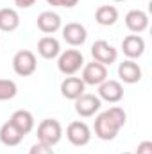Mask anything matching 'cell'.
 I'll return each instance as SVG.
<instances>
[{"label": "cell", "mask_w": 152, "mask_h": 154, "mask_svg": "<svg viewBox=\"0 0 152 154\" xmlns=\"http://www.w3.org/2000/svg\"><path fill=\"white\" fill-rule=\"evenodd\" d=\"M36 56L31 50H18L13 57V70L20 77H29L36 72Z\"/></svg>", "instance_id": "obj_4"}, {"label": "cell", "mask_w": 152, "mask_h": 154, "mask_svg": "<svg viewBox=\"0 0 152 154\" xmlns=\"http://www.w3.org/2000/svg\"><path fill=\"white\" fill-rule=\"evenodd\" d=\"M134 154H152V142H149V140L141 142V143L138 145V149H136Z\"/></svg>", "instance_id": "obj_24"}, {"label": "cell", "mask_w": 152, "mask_h": 154, "mask_svg": "<svg viewBox=\"0 0 152 154\" xmlns=\"http://www.w3.org/2000/svg\"><path fill=\"white\" fill-rule=\"evenodd\" d=\"M74 102H75V113L79 116H84V118L93 116L102 106V100L97 95H91V93H82Z\"/></svg>", "instance_id": "obj_8"}, {"label": "cell", "mask_w": 152, "mask_h": 154, "mask_svg": "<svg viewBox=\"0 0 152 154\" xmlns=\"http://www.w3.org/2000/svg\"><path fill=\"white\" fill-rule=\"evenodd\" d=\"M122 50L127 56V59H138L145 52V39L140 34H129L122 41Z\"/></svg>", "instance_id": "obj_11"}, {"label": "cell", "mask_w": 152, "mask_h": 154, "mask_svg": "<svg viewBox=\"0 0 152 154\" xmlns=\"http://www.w3.org/2000/svg\"><path fill=\"white\" fill-rule=\"evenodd\" d=\"M86 38H88V31L84 25L77 23V22H70L63 27V39L72 45V47H81L86 43Z\"/></svg>", "instance_id": "obj_10"}, {"label": "cell", "mask_w": 152, "mask_h": 154, "mask_svg": "<svg viewBox=\"0 0 152 154\" xmlns=\"http://www.w3.org/2000/svg\"><path fill=\"white\" fill-rule=\"evenodd\" d=\"M84 88H86V84L82 82L81 77L70 75L61 82V95L68 100H75L84 93Z\"/></svg>", "instance_id": "obj_15"}, {"label": "cell", "mask_w": 152, "mask_h": 154, "mask_svg": "<svg viewBox=\"0 0 152 154\" xmlns=\"http://www.w3.org/2000/svg\"><path fill=\"white\" fill-rule=\"evenodd\" d=\"M125 120H127L125 111L118 106H113V108L102 111L95 118V136L104 142L114 140L118 131L125 125Z\"/></svg>", "instance_id": "obj_1"}, {"label": "cell", "mask_w": 152, "mask_h": 154, "mask_svg": "<svg viewBox=\"0 0 152 154\" xmlns=\"http://www.w3.org/2000/svg\"><path fill=\"white\" fill-rule=\"evenodd\" d=\"M99 99L100 100H106V102H120L123 99V86L113 81V79H106L102 84H99Z\"/></svg>", "instance_id": "obj_9"}, {"label": "cell", "mask_w": 152, "mask_h": 154, "mask_svg": "<svg viewBox=\"0 0 152 154\" xmlns=\"http://www.w3.org/2000/svg\"><path fill=\"white\" fill-rule=\"evenodd\" d=\"M66 138L72 145L75 147H82V145H88L90 140H91V129L88 127V124L75 120V122H70L68 127H66Z\"/></svg>", "instance_id": "obj_6"}, {"label": "cell", "mask_w": 152, "mask_h": 154, "mask_svg": "<svg viewBox=\"0 0 152 154\" xmlns=\"http://www.w3.org/2000/svg\"><path fill=\"white\" fill-rule=\"evenodd\" d=\"M82 82L84 84H90V86H99L102 84L106 79H108V68L97 61L93 63H88L82 66Z\"/></svg>", "instance_id": "obj_7"}, {"label": "cell", "mask_w": 152, "mask_h": 154, "mask_svg": "<svg viewBox=\"0 0 152 154\" xmlns=\"http://www.w3.org/2000/svg\"><path fill=\"white\" fill-rule=\"evenodd\" d=\"M114 2H125V0H114Z\"/></svg>", "instance_id": "obj_26"}, {"label": "cell", "mask_w": 152, "mask_h": 154, "mask_svg": "<svg viewBox=\"0 0 152 154\" xmlns=\"http://www.w3.org/2000/svg\"><path fill=\"white\" fill-rule=\"evenodd\" d=\"M38 29L45 34H54L61 29V16L54 11H43L36 20Z\"/></svg>", "instance_id": "obj_14"}, {"label": "cell", "mask_w": 152, "mask_h": 154, "mask_svg": "<svg viewBox=\"0 0 152 154\" xmlns=\"http://www.w3.org/2000/svg\"><path fill=\"white\" fill-rule=\"evenodd\" d=\"M18 93V86L11 79H0V102L2 100H11Z\"/></svg>", "instance_id": "obj_21"}, {"label": "cell", "mask_w": 152, "mask_h": 154, "mask_svg": "<svg viewBox=\"0 0 152 154\" xmlns=\"http://www.w3.org/2000/svg\"><path fill=\"white\" fill-rule=\"evenodd\" d=\"M122 154H134V152H122Z\"/></svg>", "instance_id": "obj_27"}, {"label": "cell", "mask_w": 152, "mask_h": 154, "mask_svg": "<svg viewBox=\"0 0 152 154\" xmlns=\"http://www.w3.org/2000/svg\"><path fill=\"white\" fill-rule=\"evenodd\" d=\"M82 66H84V56L77 48H68L57 56V68L65 75H75Z\"/></svg>", "instance_id": "obj_3"}, {"label": "cell", "mask_w": 152, "mask_h": 154, "mask_svg": "<svg viewBox=\"0 0 152 154\" xmlns=\"http://www.w3.org/2000/svg\"><path fill=\"white\" fill-rule=\"evenodd\" d=\"M47 4L54 7H74L79 4V0H47Z\"/></svg>", "instance_id": "obj_23"}, {"label": "cell", "mask_w": 152, "mask_h": 154, "mask_svg": "<svg viewBox=\"0 0 152 154\" xmlns=\"http://www.w3.org/2000/svg\"><path fill=\"white\" fill-rule=\"evenodd\" d=\"M20 27V16L11 7L0 9V31L2 32H13Z\"/></svg>", "instance_id": "obj_19"}, {"label": "cell", "mask_w": 152, "mask_h": 154, "mask_svg": "<svg viewBox=\"0 0 152 154\" xmlns=\"http://www.w3.org/2000/svg\"><path fill=\"white\" fill-rule=\"evenodd\" d=\"M22 140H23V134H22L9 120L0 127V142H2L5 147H16V145H20Z\"/></svg>", "instance_id": "obj_18"}, {"label": "cell", "mask_w": 152, "mask_h": 154, "mask_svg": "<svg viewBox=\"0 0 152 154\" xmlns=\"http://www.w3.org/2000/svg\"><path fill=\"white\" fill-rule=\"evenodd\" d=\"M36 4V0H14V5L20 9H29Z\"/></svg>", "instance_id": "obj_25"}, {"label": "cell", "mask_w": 152, "mask_h": 154, "mask_svg": "<svg viewBox=\"0 0 152 154\" xmlns=\"http://www.w3.org/2000/svg\"><path fill=\"white\" fill-rule=\"evenodd\" d=\"M9 122L25 136V134H29L32 129H34V116L31 111H27V109H18V111H14L11 118H9Z\"/></svg>", "instance_id": "obj_16"}, {"label": "cell", "mask_w": 152, "mask_h": 154, "mask_svg": "<svg viewBox=\"0 0 152 154\" xmlns=\"http://www.w3.org/2000/svg\"><path fill=\"white\" fill-rule=\"evenodd\" d=\"M38 54L43 59H54L61 54V45L54 36H43L38 41Z\"/></svg>", "instance_id": "obj_17"}, {"label": "cell", "mask_w": 152, "mask_h": 154, "mask_svg": "<svg viewBox=\"0 0 152 154\" xmlns=\"http://www.w3.org/2000/svg\"><path fill=\"white\" fill-rule=\"evenodd\" d=\"M95 20L99 25L102 27H109L114 25L116 20H118V9L114 5H100L97 11H95Z\"/></svg>", "instance_id": "obj_20"}, {"label": "cell", "mask_w": 152, "mask_h": 154, "mask_svg": "<svg viewBox=\"0 0 152 154\" xmlns=\"http://www.w3.org/2000/svg\"><path fill=\"white\" fill-rule=\"evenodd\" d=\"M29 154H56L54 152V149L52 147H48V145H45V143H34L31 149H29Z\"/></svg>", "instance_id": "obj_22"}, {"label": "cell", "mask_w": 152, "mask_h": 154, "mask_svg": "<svg viewBox=\"0 0 152 154\" xmlns=\"http://www.w3.org/2000/svg\"><path fill=\"white\" fill-rule=\"evenodd\" d=\"M125 25L131 32L140 34V32L147 31V27H149V14L141 9H131L125 14Z\"/></svg>", "instance_id": "obj_12"}, {"label": "cell", "mask_w": 152, "mask_h": 154, "mask_svg": "<svg viewBox=\"0 0 152 154\" xmlns=\"http://www.w3.org/2000/svg\"><path fill=\"white\" fill-rule=\"evenodd\" d=\"M91 56H93V59L97 63H100L104 66H109V65H113L114 61H116L118 52H116V48H114L109 41L99 39V41H95L91 45Z\"/></svg>", "instance_id": "obj_5"}, {"label": "cell", "mask_w": 152, "mask_h": 154, "mask_svg": "<svg viewBox=\"0 0 152 154\" xmlns=\"http://www.w3.org/2000/svg\"><path fill=\"white\" fill-rule=\"evenodd\" d=\"M118 77L127 84L140 82L141 81V68L134 59H125L118 65Z\"/></svg>", "instance_id": "obj_13"}, {"label": "cell", "mask_w": 152, "mask_h": 154, "mask_svg": "<svg viewBox=\"0 0 152 154\" xmlns=\"http://www.w3.org/2000/svg\"><path fill=\"white\" fill-rule=\"evenodd\" d=\"M38 142L39 143H45L48 147H54L61 142L63 138V127L59 124V120L56 118H45L41 120L38 125Z\"/></svg>", "instance_id": "obj_2"}]
</instances>
